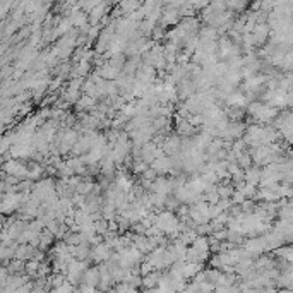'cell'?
I'll return each instance as SVG.
<instances>
[{
    "mask_svg": "<svg viewBox=\"0 0 293 293\" xmlns=\"http://www.w3.org/2000/svg\"><path fill=\"white\" fill-rule=\"evenodd\" d=\"M100 283V271L98 267H87V269L82 272L81 278V285L82 288H95Z\"/></svg>",
    "mask_w": 293,
    "mask_h": 293,
    "instance_id": "obj_6",
    "label": "cell"
},
{
    "mask_svg": "<svg viewBox=\"0 0 293 293\" xmlns=\"http://www.w3.org/2000/svg\"><path fill=\"white\" fill-rule=\"evenodd\" d=\"M112 257V247L103 242V244H96L95 247H91V255L89 259H95L96 262H106Z\"/></svg>",
    "mask_w": 293,
    "mask_h": 293,
    "instance_id": "obj_4",
    "label": "cell"
},
{
    "mask_svg": "<svg viewBox=\"0 0 293 293\" xmlns=\"http://www.w3.org/2000/svg\"><path fill=\"white\" fill-rule=\"evenodd\" d=\"M153 226H156V228L161 231V233L178 235L180 219L172 213V211H163V213H159L158 216H154Z\"/></svg>",
    "mask_w": 293,
    "mask_h": 293,
    "instance_id": "obj_1",
    "label": "cell"
},
{
    "mask_svg": "<svg viewBox=\"0 0 293 293\" xmlns=\"http://www.w3.org/2000/svg\"><path fill=\"white\" fill-rule=\"evenodd\" d=\"M149 168H151L154 173H168L173 170V161H172V158L167 156V154H161V156H158L154 159Z\"/></svg>",
    "mask_w": 293,
    "mask_h": 293,
    "instance_id": "obj_5",
    "label": "cell"
},
{
    "mask_svg": "<svg viewBox=\"0 0 293 293\" xmlns=\"http://www.w3.org/2000/svg\"><path fill=\"white\" fill-rule=\"evenodd\" d=\"M249 113L259 122H269L278 115V110L269 105H264V103H252L249 106Z\"/></svg>",
    "mask_w": 293,
    "mask_h": 293,
    "instance_id": "obj_2",
    "label": "cell"
},
{
    "mask_svg": "<svg viewBox=\"0 0 293 293\" xmlns=\"http://www.w3.org/2000/svg\"><path fill=\"white\" fill-rule=\"evenodd\" d=\"M87 269V262L84 261H72L67 264V269H65V274H67V280L72 286L74 285H79L81 283V278H82V272Z\"/></svg>",
    "mask_w": 293,
    "mask_h": 293,
    "instance_id": "obj_3",
    "label": "cell"
},
{
    "mask_svg": "<svg viewBox=\"0 0 293 293\" xmlns=\"http://www.w3.org/2000/svg\"><path fill=\"white\" fill-rule=\"evenodd\" d=\"M244 178H245V184L254 185V187H255V185L259 184V180H261V170H259V168H249V170H245Z\"/></svg>",
    "mask_w": 293,
    "mask_h": 293,
    "instance_id": "obj_8",
    "label": "cell"
},
{
    "mask_svg": "<svg viewBox=\"0 0 293 293\" xmlns=\"http://www.w3.org/2000/svg\"><path fill=\"white\" fill-rule=\"evenodd\" d=\"M159 278H161V271H151L149 274H146V276L141 278V286H144L146 290L158 286Z\"/></svg>",
    "mask_w": 293,
    "mask_h": 293,
    "instance_id": "obj_7",
    "label": "cell"
}]
</instances>
